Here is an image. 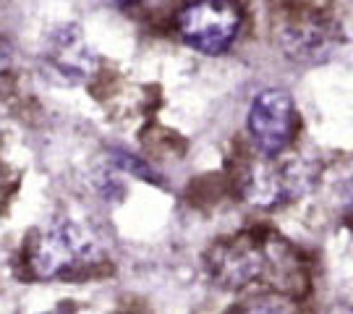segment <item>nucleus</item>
Here are the masks:
<instances>
[{"label": "nucleus", "mask_w": 353, "mask_h": 314, "mask_svg": "<svg viewBox=\"0 0 353 314\" xmlns=\"http://www.w3.org/2000/svg\"><path fill=\"white\" fill-rule=\"evenodd\" d=\"M102 259L94 233L71 217H58L37 228L26 241V267L37 280H65Z\"/></svg>", "instance_id": "f257e3e1"}, {"label": "nucleus", "mask_w": 353, "mask_h": 314, "mask_svg": "<svg viewBox=\"0 0 353 314\" xmlns=\"http://www.w3.org/2000/svg\"><path fill=\"white\" fill-rule=\"evenodd\" d=\"M176 29L191 50L223 55L239 37L241 8L233 0H191L178 11Z\"/></svg>", "instance_id": "f03ea898"}, {"label": "nucleus", "mask_w": 353, "mask_h": 314, "mask_svg": "<svg viewBox=\"0 0 353 314\" xmlns=\"http://www.w3.org/2000/svg\"><path fill=\"white\" fill-rule=\"evenodd\" d=\"M246 126L256 150L265 157H280L299 131L296 102L285 89H262L252 100Z\"/></svg>", "instance_id": "7ed1b4c3"}, {"label": "nucleus", "mask_w": 353, "mask_h": 314, "mask_svg": "<svg viewBox=\"0 0 353 314\" xmlns=\"http://www.w3.org/2000/svg\"><path fill=\"white\" fill-rule=\"evenodd\" d=\"M207 270L223 288H246L270 270V249L252 233L223 239L207 251Z\"/></svg>", "instance_id": "20e7f679"}, {"label": "nucleus", "mask_w": 353, "mask_h": 314, "mask_svg": "<svg viewBox=\"0 0 353 314\" xmlns=\"http://www.w3.org/2000/svg\"><path fill=\"white\" fill-rule=\"evenodd\" d=\"M312 165L303 160L252 165L243 176V197L256 207H278L312 186Z\"/></svg>", "instance_id": "39448f33"}, {"label": "nucleus", "mask_w": 353, "mask_h": 314, "mask_svg": "<svg viewBox=\"0 0 353 314\" xmlns=\"http://www.w3.org/2000/svg\"><path fill=\"white\" fill-rule=\"evenodd\" d=\"M42 58L55 76H61L68 84L84 81L94 71V52L89 48L87 37L79 24H63L52 29L45 39Z\"/></svg>", "instance_id": "423d86ee"}, {"label": "nucleus", "mask_w": 353, "mask_h": 314, "mask_svg": "<svg viewBox=\"0 0 353 314\" xmlns=\"http://www.w3.org/2000/svg\"><path fill=\"white\" fill-rule=\"evenodd\" d=\"M341 45V29L327 19H299L280 32V48L296 63L327 61Z\"/></svg>", "instance_id": "0eeeda50"}, {"label": "nucleus", "mask_w": 353, "mask_h": 314, "mask_svg": "<svg viewBox=\"0 0 353 314\" xmlns=\"http://www.w3.org/2000/svg\"><path fill=\"white\" fill-rule=\"evenodd\" d=\"M110 163L118 168V170H123V173H131L134 178H141V181H147V184H157V173L152 170V165H147L141 157L137 155H131L126 150H110Z\"/></svg>", "instance_id": "6e6552de"}, {"label": "nucleus", "mask_w": 353, "mask_h": 314, "mask_svg": "<svg viewBox=\"0 0 353 314\" xmlns=\"http://www.w3.org/2000/svg\"><path fill=\"white\" fill-rule=\"evenodd\" d=\"M239 314H283L278 306H267V304H259V306H249V309H243Z\"/></svg>", "instance_id": "1a4fd4ad"}, {"label": "nucleus", "mask_w": 353, "mask_h": 314, "mask_svg": "<svg viewBox=\"0 0 353 314\" xmlns=\"http://www.w3.org/2000/svg\"><path fill=\"white\" fill-rule=\"evenodd\" d=\"M105 6H113V8H126V6H134L137 0H100Z\"/></svg>", "instance_id": "9d476101"}, {"label": "nucleus", "mask_w": 353, "mask_h": 314, "mask_svg": "<svg viewBox=\"0 0 353 314\" xmlns=\"http://www.w3.org/2000/svg\"><path fill=\"white\" fill-rule=\"evenodd\" d=\"M45 314H58V312H45Z\"/></svg>", "instance_id": "9b49d317"}]
</instances>
